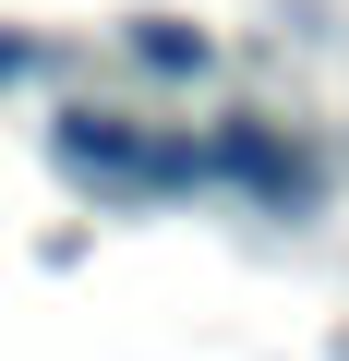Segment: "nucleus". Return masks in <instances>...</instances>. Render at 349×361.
Listing matches in <instances>:
<instances>
[{"instance_id": "f03ea898", "label": "nucleus", "mask_w": 349, "mask_h": 361, "mask_svg": "<svg viewBox=\"0 0 349 361\" xmlns=\"http://www.w3.org/2000/svg\"><path fill=\"white\" fill-rule=\"evenodd\" d=\"M133 49H145V61H157V73H193V61H205V37H193V25H145V37H133Z\"/></svg>"}, {"instance_id": "f257e3e1", "label": "nucleus", "mask_w": 349, "mask_h": 361, "mask_svg": "<svg viewBox=\"0 0 349 361\" xmlns=\"http://www.w3.org/2000/svg\"><path fill=\"white\" fill-rule=\"evenodd\" d=\"M217 169H229V180H253V193H277V205H301V193H313V169H301V157H289V145H277L265 121H229Z\"/></svg>"}]
</instances>
